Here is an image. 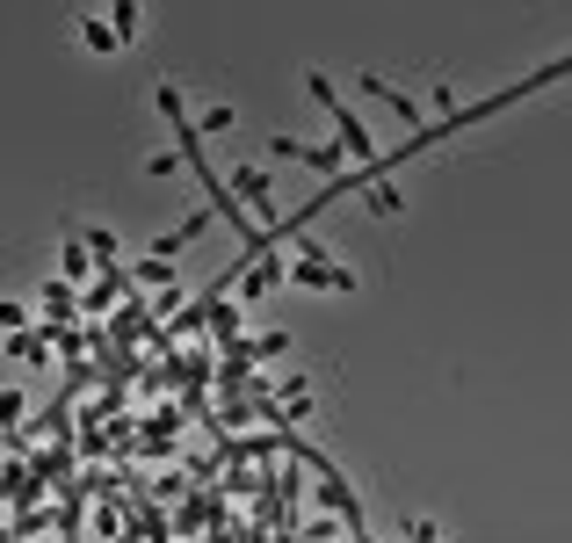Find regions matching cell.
I'll use <instances>...</instances> for the list:
<instances>
[{"instance_id":"6da1fadb","label":"cell","mask_w":572,"mask_h":543,"mask_svg":"<svg viewBox=\"0 0 572 543\" xmlns=\"http://www.w3.org/2000/svg\"><path fill=\"white\" fill-rule=\"evenodd\" d=\"M290 276L312 283V290H355V276H348L341 261H319V247H305V261H290Z\"/></svg>"},{"instance_id":"7a4b0ae2","label":"cell","mask_w":572,"mask_h":543,"mask_svg":"<svg viewBox=\"0 0 572 543\" xmlns=\"http://www.w3.org/2000/svg\"><path fill=\"white\" fill-rule=\"evenodd\" d=\"M232 189H239V196H254V210H261V225H268V232L283 225V210L268 203V174H254V167H239V174H232Z\"/></svg>"},{"instance_id":"3957f363","label":"cell","mask_w":572,"mask_h":543,"mask_svg":"<svg viewBox=\"0 0 572 543\" xmlns=\"http://www.w3.org/2000/svg\"><path fill=\"white\" fill-rule=\"evenodd\" d=\"M80 37H87V51H116V44H124V37H116V29H109V22H95V15H87V22H80Z\"/></svg>"},{"instance_id":"277c9868","label":"cell","mask_w":572,"mask_h":543,"mask_svg":"<svg viewBox=\"0 0 572 543\" xmlns=\"http://www.w3.org/2000/svg\"><path fill=\"white\" fill-rule=\"evenodd\" d=\"M87 268H102L95 254H87V239H73V247H66V283H80L87 276Z\"/></svg>"},{"instance_id":"5b68a950","label":"cell","mask_w":572,"mask_h":543,"mask_svg":"<svg viewBox=\"0 0 572 543\" xmlns=\"http://www.w3.org/2000/svg\"><path fill=\"white\" fill-rule=\"evenodd\" d=\"M196 232H203V218H189V225H174V232H160V247H153V254H174V247H189Z\"/></svg>"},{"instance_id":"8992f818","label":"cell","mask_w":572,"mask_h":543,"mask_svg":"<svg viewBox=\"0 0 572 543\" xmlns=\"http://www.w3.org/2000/svg\"><path fill=\"white\" fill-rule=\"evenodd\" d=\"M370 210H377V218H399V189H391V181H377V189H370Z\"/></svg>"}]
</instances>
